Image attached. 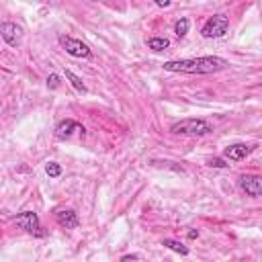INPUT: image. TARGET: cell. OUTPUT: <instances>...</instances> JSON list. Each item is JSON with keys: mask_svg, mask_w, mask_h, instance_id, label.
Listing matches in <instances>:
<instances>
[{"mask_svg": "<svg viewBox=\"0 0 262 262\" xmlns=\"http://www.w3.org/2000/svg\"><path fill=\"white\" fill-rule=\"evenodd\" d=\"M227 66H229V61L219 55H203V57L164 61L166 72H178V74H217V72H223Z\"/></svg>", "mask_w": 262, "mask_h": 262, "instance_id": "6da1fadb", "label": "cell"}, {"mask_svg": "<svg viewBox=\"0 0 262 262\" xmlns=\"http://www.w3.org/2000/svg\"><path fill=\"white\" fill-rule=\"evenodd\" d=\"M213 131V125L205 119H182L170 125L172 135H184V137H203Z\"/></svg>", "mask_w": 262, "mask_h": 262, "instance_id": "7a4b0ae2", "label": "cell"}, {"mask_svg": "<svg viewBox=\"0 0 262 262\" xmlns=\"http://www.w3.org/2000/svg\"><path fill=\"white\" fill-rule=\"evenodd\" d=\"M227 29H229V18L225 14H213L201 27V35L205 39H219L227 33Z\"/></svg>", "mask_w": 262, "mask_h": 262, "instance_id": "3957f363", "label": "cell"}, {"mask_svg": "<svg viewBox=\"0 0 262 262\" xmlns=\"http://www.w3.org/2000/svg\"><path fill=\"white\" fill-rule=\"evenodd\" d=\"M14 225L31 235H37V237H43L45 231H43V225H41V219L35 211H23L14 217Z\"/></svg>", "mask_w": 262, "mask_h": 262, "instance_id": "277c9868", "label": "cell"}, {"mask_svg": "<svg viewBox=\"0 0 262 262\" xmlns=\"http://www.w3.org/2000/svg\"><path fill=\"white\" fill-rule=\"evenodd\" d=\"M57 41H59V45L66 49V53H70L72 57H84V59L92 57L90 47H88L86 43H82L80 39H74V37H68V35H59Z\"/></svg>", "mask_w": 262, "mask_h": 262, "instance_id": "5b68a950", "label": "cell"}, {"mask_svg": "<svg viewBox=\"0 0 262 262\" xmlns=\"http://www.w3.org/2000/svg\"><path fill=\"white\" fill-rule=\"evenodd\" d=\"M0 35H2V39H4L6 45H10V47H18L20 41H23V27L16 25V23L6 20V23L0 25Z\"/></svg>", "mask_w": 262, "mask_h": 262, "instance_id": "8992f818", "label": "cell"}, {"mask_svg": "<svg viewBox=\"0 0 262 262\" xmlns=\"http://www.w3.org/2000/svg\"><path fill=\"white\" fill-rule=\"evenodd\" d=\"M256 145H250V143H231L223 149V160H229V162H239L244 160L246 156H250L254 151Z\"/></svg>", "mask_w": 262, "mask_h": 262, "instance_id": "52a82bcc", "label": "cell"}, {"mask_svg": "<svg viewBox=\"0 0 262 262\" xmlns=\"http://www.w3.org/2000/svg\"><path fill=\"white\" fill-rule=\"evenodd\" d=\"M239 186L248 196H262V176L258 174H244L239 178Z\"/></svg>", "mask_w": 262, "mask_h": 262, "instance_id": "ba28073f", "label": "cell"}, {"mask_svg": "<svg viewBox=\"0 0 262 262\" xmlns=\"http://www.w3.org/2000/svg\"><path fill=\"white\" fill-rule=\"evenodd\" d=\"M74 131H78V133H82V135H84V127H82L78 121H74V119L59 121V123H57V127H55V139L66 141V139H70V137L74 135Z\"/></svg>", "mask_w": 262, "mask_h": 262, "instance_id": "9c48e42d", "label": "cell"}, {"mask_svg": "<svg viewBox=\"0 0 262 262\" xmlns=\"http://www.w3.org/2000/svg\"><path fill=\"white\" fill-rule=\"evenodd\" d=\"M53 217H55V223H57L59 227H63V229H74V227H78V223H80L78 213H76L74 209H57Z\"/></svg>", "mask_w": 262, "mask_h": 262, "instance_id": "30bf717a", "label": "cell"}, {"mask_svg": "<svg viewBox=\"0 0 262 262\" xmlns=\"http://www.w3.org/2000/svg\"><path fill=\"white\" fill-rule=\"evenodd\" d=\"M162 246H164V248H168V250H172V252H176V254H180V256H186V254L190 252L182 242L172 239V237H164V239H162Z\"/></svg>", "mask_w": 262, "mask_h": 262, "instance_id": "8fae6325", "label": "cell"}, {"mask_svg": "<svg viewBox=\"0 0 262 262\" xmlns=\"http://www.w3.org/2000/svg\"><path fill=\"white\" fill-rule=\"evenodd\" d=\"M63 74H66V80H70V84H72L78 92H82V94H86V92H88V88H86V84L82 82V78H80V76H76L72 70H66Z\"/></svg>", "mask_w": 262, "mask_h": 262, "instance_id": "7c38bea8", "label": "cell"}, {"mask_svg": "<svg viewBox=\"0 0 262 262\" xmlns=\"http://www.w3.org/2000/svg\"><path fill=\"white\" fill-rule=\"evenodd\" d=\"M147 47L154 49V51H164V49L170 47V39H166V37H149L147 39Z\"/></svg>", "mask_w": 262, "mask_h": 262, "instance_id": "4fadbf2b", "label": "cell"}, {"mask_svg": "<svg viewBox=\"0 0 262 262\" xmlns=\"http://www.w3.org/2000/svg\"><path fill=\"white\" fill-rule=\"evenodd\" d=\"M188 27H190V20L186 18V16H182V18H178L176 23H174V35L178 37V39H182L186 33H188Z\"/></svg>", "mask_w": 262, "mask_h": 262, "instance_id": "5bb4252c", "label": "cell"}, {"mask_svg": "<svg viewBox=\"0 0 262 262\" xmlns=\"http://www.w3.org/2000/svg\"><path fill=\"white\" fill-rule=\"evenodd\" d=\"M45 172H47L49 178H57V176L61 174V166H59L57 162H47V164H45Z\"/></svg>", "mask_w": 262, "mask_h": 262, "instance_id": "9a60e30c", "label": "cell"}, {"mask_svg": "<svg viewBox=\"0 0 262 262\" xmlns=\"http://www.w3.org/2000/svg\"><path fill=\"white\" fill-rule=\"evenodd\" d=\"M207 166H209V168H227L229 164H227V160H223V158H211V160L207 162Z\"/></svg>", "mask_w": 262, "mask_h": 262, "instance_id": "2e32d148", "label": "cell"}, {"mask_svg": "<svg viewBox=\"0 0 262 262\" xmlns=\"http://www.w3.org/2000/svg\"><path fill=\"white\" fill-rule=\"evenodd\" d=\"M151 164H154V166H166V168H172V170H176V172H184V170H182V166H174V162H168V160H164V162L154 160Z\"/></svg>", "mask_w": 262, "mask_h": 262, "instance_id": "e0dca14e", "label": "cell"}, {"mask_svg": "<svg viewBox=\"0 0 262 262\" xmlns=\"http://www.w3.org/2000/svg\"><path fill=\"white\" fill-rule=\"evenodd\" d=\"M47 86H49V88H57V86H59V76H57V74L47 76Z\"/></svg>", "mask_w": 262, "mask_h": 262, "instance_id": "ac0fdd59", "label": "cell"}, {"mask_svg": "<svg viewBox=\"0 0 262 262\" xmlns=\"http://www.w3.org/2000/svg\"><path fill=\"white\" fill-rule=\"evenodd\" d=\"M194 237H199V229H190L188 231V239H194Z\"/></svg>", "mask_w": 262, "mask_h": 262, "instance_id": "d6986e66", "label": "cell"}, {"mask_svg": "<svg viewBox=\"0 0 262 262\" xmlns=\"http://www.w3.org/2000/svg\"><path fill=\"white\" fill-rule=\"evenodd\" d=\"M156 4H158L160 8H166V6H170V2H168V0H164V2H162V0H158Z\"/></svg>", "mask_w": 262, "mask_h": 262, "instance_id": "ffe728a7", "label": "cell"}, {"mask_svg": "<svg viewBox=\"0 0 262 262\" xmlns=\"http://www.w3.org/2000/svg\"><path fill=\"white\" fill-rule=\"evenodd\" d=\"M129 260H137V256H123L121 262H129Z\"/></svg>", "mask_w": 262, "mask_h": 262, "instance_id": "44dd1931", "label": "cell"}]
</instances>
